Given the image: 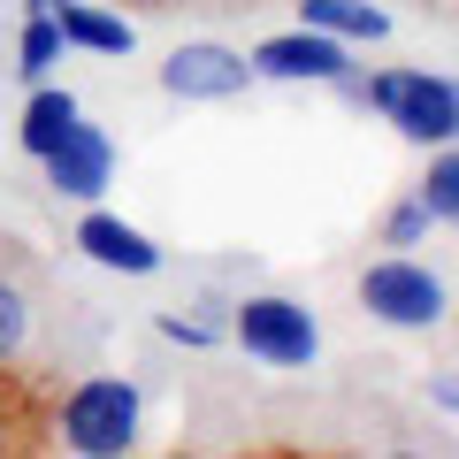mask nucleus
Returning <instances> with one entry per match:
<instances>
[{"label":"nucleus","mask_w":459,"mask_h":459,"mask_svg":"<svg viewBox=\"0 0 459 459\" xmlns=\"http://www.w3.org/2000/svg\"><path fill=\"white\" fill-rule=\"evenodd\" d=\"M54 437L77 459H131L146 437V383L138 376H84L54 413Z\"/></svg>","instance_id":"obj_1"},{"label":"nucleus","mask_w":459,"mask_h":459,"mask_svg":"<svg viewBox=\"0 0 459 459\" xmlns=\"http://www.w3.org/2000/svg\"><path fill=\"white\" fill-rule=\"evenodd\" d=\"M222 344H238L253 368H276V376H307L322 360V314L307 299L283 291H253L222 314Z\"/></svg>","instance_id":"obj_2"},{"label":"nucleus","mask_w":459,"mask_h":459,"mask_svg":"<svg viewBox=\"0 0 459 459\" xmlns=\"http://www.w3.org/2000/svg\"><path fill=\"white\" fill-rule=\"evenodd\" d=\"M360 108L383 115L406 146H452L459 138V84L444 69H376L360 77Z\"/></svg>","instance_id":"obj_3"},{"label":"nucleus","mask_w":459,"mask_h":459,"mask_svg":"<svg viewBox=\"0 0 459 459\" xmlns=\"http://www.w3.org/2000/svg\"><path fill=\"white\" fill-rule=\"evenodd\" d=\"M360 314L383 322V329H398V337H429L452 314V283L429 261H413V253H383V261L360 268Z\"/></svg>","instance_id":"obj_4"},{"label":"nucleus","mask_w":459,"mask_h":459,"mask_svg":"<svg viewBox=\"0 0 459 459\" xmlns=\"http://www.w3.org/2000/svg\"><path fill=\"white\" fill-rule=\"evenodd\" d=\"M39 169H47V192H54V199L92 207V199H108V184H115V169H123V153H115V131H100L92 115H77V123L54 138V153H47Z\"/></svg>","instance_id":"obj_5"},{"label":"nucleus","mask_w":459,"mask_h":459,"mask_svg":"<svg viewBox=\"0 0 459 459\" xmlns=\"http://www.w3.org/2000/svg\"><path fill=\"white\" fill-rule=\"evenodd\" d=\"M253 84V62L222 39H184L177 54L161 62V92L184 100V108H214V100H246Z\"/></svg>","instance_id":"obj_6"},{"label":"nucleus","mask_w":459,"mask_h":459,"mask_svg":"<svg viewBox=\"0 0 459 459\" xmlns=\"http://www.w3.org/2000/svg\"><path fill=\"white\" fill-rule=\"evenodd\" d=\"M253 62V84H344L352 77V47L344 39H322V31H276L246 54Z\"/></svg>","instance_id":"obj_7"},{"label":"nucleus","mask_w":459,"mask_h":459,"mask_svg":"<svg viewBox=\"0 0 459 459\" xmlns=\"http://www.w3.org/2000/svg\"><path fill=\"white\" fill-rule=\"evenodd\" d=\"M77 253L92 268H108V276H123V283H146V276H161V268H169V253L153 246L146 230L123 222V214H108L100 199L84 207V222H77Z\"/></svg>","instance_id":"obj_8"},{"label":"nucleus","mask_w":459,"mask_h":459,"mask_svg":"<svg viewBox=\"0 0 459 459\" xmlns=\"http://www.w3.org/2000/svg\"><path fill=\"white\" fill-rule=\"evenodd\" d=\"M47 16H54L69 54H100V62H131L138 54V23H123L100 0H47Z\"/></svg>","instance_id":"obj_9"},{"label":"nucleus","mask_w":459,"mask_h":459,"mask_svg":"<svg viewBox=\"0 0 459 459\" xmlns=\"http://www.w3.org/2000/svg\"><path fill=\"white\" fill-rule=\"evenodd\" d=\"M299 23L344 47H383L391 39V8L383 0H299Z\"/></svg>","instance_id":"obj_10"},{"label":"nucleus","mask_w":459,"mask_h":459,"mask_svg":"<svg viewBox=\"0 0 459 459\" xmlns=\"http://www.w3.org/2000/svg\"><path fill=\"white\" fill-rule=\"evenodd\" d=\"M84 115V100L69 92V84H23V115H16V138H23V153H31V161H47L54 153V138L69 131V123H77Z\"/></svg>","instance_id":"obj_11"},{"label":"nucleus","mask_w":459,"mask_h":459,"mask_svg":"<svg viewBox=\"0 0 459 459\" xmlns=\"http://www.w3.org/2000/svg\"><path fill=\"white\" fill-rule=\"evenodd\" d=\"M62 31H54V16H23V31H16V77L23 84H47L54 69H62Z\"/></svg>","instance_id":"obj_12"},{"label":"nucleus","mask_w":459,"mask_h":459,"mask_svg":"<svg viewBox=\"0 0 459 459\" xmlns=\"http://www.w3.org/2000/svg\"><path fill=\"white\" fill-rule=\"evenodd\" d=\"M413 199L429 207V222H459V153L452 146H429V177L413 184Z\"/></svg>","instance_id":"obj_13"},{"label":"nucleus","mask_w":459,"mask_h":459,"mask_svg":"<svg viewBox=\"0 0 459 459\" xmlns=\"http://www.w3.org/2000/svg\"><path fill=\"white\" fill-rule=\"evenodd\" d=\"M23 352H31V299L0 276V376H8Z\"/></svg>","instance_id":"obj_14"},{"label":"nucleus","mask_w":459,"mask_h":459,"mask_svg":"<svg viewBox=\"0 0 459 459\" xmlns=\"http://www.w3.org/2000/svg\"><path fill=\"white\" fill-rule=\"evenodd\" d=\"M429 230H437V222H429V207L406 192L391 214H383V246H391V253H413V246H429Z\"/></svg>","instance_id":"obj_15"},{"label":"nucleus","mask_w":459,"mask_h":459,"mask_svg":"<svg viewBox=\"0 0 459 459\" xmlns=\"http://www.w3.org/2000/svg\"><path fill=\"white\" fill-rule=\"evenodd\" d=\"M153 329H161L169 344H184V352H214V344H222V322H199V314H153Z\"/></svg>","instance_id":"obj_16"},{"label":"nucleus","mask_w":459,"mask_h":459,"mask_svg":"<svg viewBox=\"0 0 459 459\" xmlns=\"http://www.w3.org/2000/svg\"><path fill=\"white\" fill-rule=\"evenodd\" d=\"M23 16H47V0H23Z\"/></svg>","instance_id":"obj_17"}]
</instances>
